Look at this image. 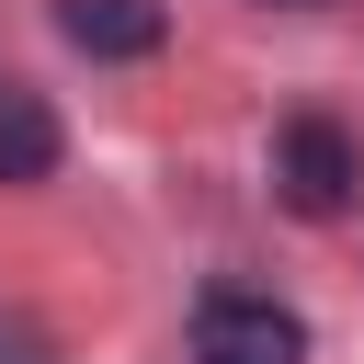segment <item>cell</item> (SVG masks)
<instances>
[{
	"mask_svg": "<svg viewBox=\"0 0 364 364\" xmlns=\"http://www.w3.org/2000/svg\"><path fill=\"white\" fill-rule=\"evenodd\" d=\"M353 182H364L353 136H341L330 114H284V136H273V193H284L296 216H341Z\"/></svg>",
	"mask_w": 364,
	"mask_h": 364,
	"instance_id": "1",
	"label": "cell"
},
{
	"mask_svg": "<svg viewBox=\"0 0 364 364\" xmlns=\"http://www.w3.org/2000/svg\"><path fill=\"white\" fill-rule=\"evenodd\" d=\"M273 11H330V0H273Z\"/></svg>",
	"mask_w": 364,
	"mask_h": 364,
	"instance_id": "5",
	"label": "cell"
},
{
	"mask_svg": "<svg viewBox=\"0 0 364 364\" xmlns=\"http://www.w3.org/2000/svg\"><path fill=\"white\" fill-rule=\"evenodd\" d=\"M193 364H307V330L273 296H205L193 307Z\"/></svg>",
	"mask_w": 364,
	"mask_h": 364,
	"instance_id": "2",
	"label": "cell"
},
{
	"mask_svg": "<svg viewBox=\"0 0 364 364\" xmlns=\"http://www.w3.org/2000/svg\"><path fill=\"white\" fill-rule=\"evenodd\" d=\"M57 34L80 57H148L159 46V0H57Z\"/></svg>",
	"mask_w": 364,
	"mask_h": 364,
	"instance_id": "3",
	"label": "cell"
},
{
	"mask_svg": "<svg viewBox=\"0 0 364 364\" xmlns=\"http://www.w3.org/2000/svg\"><path fill=\"white\" fill-rule=\"evenodd\" d=\"M46 171H57V114L46 91L0 80V182H46Z\"/></svg>",
	"mask_w": 364,
	"mask_h": 364,
	"instance_id": "4",
	"label": "cell"
}]
</instances>
